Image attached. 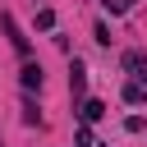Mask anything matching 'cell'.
Here are the masks:
<instances>
[{"label":"cell","mask_w":147,"mask_h":147,"mask_svg":"<svg viewBox=\"0 0 147 147\" xmlns=\"http://www.w3.org/2000/svg\"><path fill=\"white\" fill-rule=\"evenodd\" d=\"M124 101H129V106H142V101H147V87H142V83H129V87H124Z\"/></svg>","instance_id":"6"},{"label":"cell","mask_w":147,"mask_h":147,"mask_svg":"<svg viewBox=\"0 0 147 147\" xmlns=\"http://www.w3.org/2000/svg\"><path fill=\"white\" fill-rule=\"evenodd\" d=\"M32 5H37V0H32Z\"/></svg>","instance_id":"12"},{"label":"cell","mask_w":147,"mask_h":147,"mask_svg":"<svg viewBox=\"0 0 147 147\" xmlns=\"http://www.w3.org/2000/svg\"><path fill=\"white\" fill-rule=\"evenodd\" d=\"M78 115H83V124H96V119L106 115V101H96V96H87V101L78 106Z\"/></svg>","instance_id":"5"},{"label":"cell","mask_w":147,"mask_h":147,"mask_svg":"<svg viewBox=\"0 0 147 147\" xmlns=\"http://www.w3.org/2000/svg\"><path fill=\"white\" fill-rule=\"evenodd\" d=\"M69 92H74V96H83V92H87V69H83V60H74V64H69Z\"/></svg>","instance_id":"4"},{"label":"cell","mask_w":147,"mask_h":147,"mask_svg":"<svg viewBox=\"0 0 147 147\" xmlns=\"http://www.w3.org/2000/svg\"><path fill=\"white\" fill-rule=\"evenodd\" d=\"M124 129H129V133H142V129H147V119H142V115H129V119H124Z\"/></svg>","instance_id":"11"},{"label":"cell","mask_w":147,"mask_h":147,"mask_svg":"<svg viewBox=\"0 0 147 147\" xmlns=\"http://www.w3.org/2000/svg\"><path fill=\"white\" fill-rule=\"evenodd\" d=\"M101 5H106V14H129L133 9V0H101Z\"/></svg>","instance_id":"9"},{"label":"cell","mask_w":147,"mask_h":147,"mask_svg":"<svg viewBox=\"0 0 147 147\" xmlns=\"http://www.w3.org/2000/svg\"><path fill=\"white\" fill-rule=\"evenodd\" d=\"M37 28H41V32H51V28H55V9H46V5H41V9H37Z\"/></svg>","instance_id":"7"},{"label":"cell","mask_w":147,"mask_h":147,"mask_svg":"<svg viewBox=\"0 0 147 147\" xmlns=\"http://www.w3.org/2000/svg\"><path fill=\"white\" fill-rule=\"evenodd\" d=\"M74 147H96V138H92V129L83 124V129H74Z\"/></svg>","instance_id":"8"},{"label":"cell","mask_w":147,"mask_h":147,"mask_svg":"<svg viewBox=\"0 0 147 147\" xmlns=\"http://www.w3.org/2000/svg\"><path fill=\"white\" fill-rule=\"evenodd\" d=\"M23 124H41V110H37L32 101H23Z\"/></svg>","instance_id":"10"},{"label":"cell","mask_w":147,"mask_h":147,"mask_svg":"<svg viewBox=\"0 0 147 147\" xmlns=\"http://www.w3.org/2000/svg\"><path fill=\"white\" fill-rule=\"evenodd\" d=\"M0 28H5V37H9V46H14V51H18V55H28V51H32V41H28V37H23V28H18V18H14V14H9V9H5V14H0Z\"/></svg>","instance_id":"1"},{"label":"cell","mask_w":147,"mask_h":147,"mask_svg":"<svg viewBox=\"0 0 147 147\" xmlns=\"http://www.w3.org/2000/svg\"><path fill=\"white\" fill-rule=\"evenodd\" d=\"M124 69L133 74V83L147 87V51H124Z\"/></svg>","instance_id":"2"},{"label":"cell","mask_w":147,"mask_h":147,"mask_svg":"<svg viewBox=\"0 0 147 147\" xmlns=\"http://www.w3.org/2000/svg\"><path fill=\"white\" fill-rule=\"evenodd\" d=\"M18 83H23L28 92H41V83H46V74H41V64H37V60H28V64L18 69Z\"/></svg>","instance_id":"3"}]
</instances>
